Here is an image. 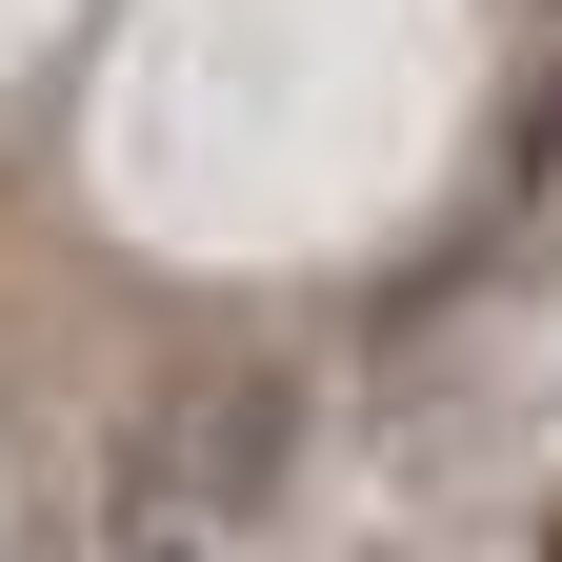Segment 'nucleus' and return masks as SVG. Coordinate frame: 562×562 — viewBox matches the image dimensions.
<instances>
[{
	"instance_id": "obj_1",
	"label": "nucleus",
	"mask_w": 562,
	"mask_h": 562,
	"mask_svg": "<svg viewBox=\"0 0 562 562\" xmlns=\"http://www.w3.org/2000/svg\"><path fill=\"white\" fill-rule=\"evenodd\" d=\"M161 442H181V522H261L281 462H302V382H281V362H222Z\"/></svg>"
},
{
	"instance_id": "obj_2",
	"label": "nucleus",
	"mask_w": 562,
	"mask_h": 562,
	"mask_svg": "<svg viewBox=\"0 0 562 562\" xmlns=\"http://www.w3.org/2000/svg\"><path fill=\"white\" fill-rule=\"evenodd\" d=\"M542 181H562V41L522 60V101H503V161H482V222H522Z\"/></svg>"
},
{
	"instance_id": "obj_3",
	"label": "nucleus",
	"mask_w": 562,
	"mask_h": 562,
	"mask_svg": "<svg viewBox=\"0 0 562 562\" xmlns=\"http://www.w3.org/2000/svg\"><path fill=\"white\" fill-rule=\"evenodd\" d=\"M121 562H201V522H161V503H140V522H121Z\"/></svg>"
}]
</instances>
